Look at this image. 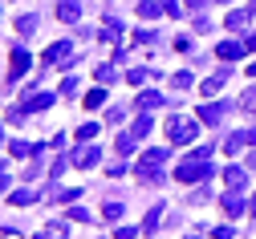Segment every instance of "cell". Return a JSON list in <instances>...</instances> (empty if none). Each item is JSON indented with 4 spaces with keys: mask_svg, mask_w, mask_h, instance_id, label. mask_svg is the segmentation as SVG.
Instances as JSON below:
<instances>
[{
    "mask_svg": "<svg viewBox=\"0 0 256 239\" xmlns=\"http://www.w3.org/2000/svg\"><path fill=\"white\" fill-rule=\"evenodd\" d=\"M150 126H154L150 118H134V126H130V134H134V138L142 142V138H146V134H150Z\"/></svg>",
    "mask_w": 256,
    "mask_h": 239,
    "instance_id": "cell-27",
    "label": "cell"
},
{
    "mask_svg": "<svg viewBox=\"0 0 256 239\" xmlns=\"http://www.w3.org/2000/svg\"><path fill=\"white\" fill-rule=\"evenodd\" d=\"M78 93V77H66V81H61V97H74Z\"/></svg>",
    "mask_w": 256,
    "mask_h": 239,
    "instance_id": "cell-34",
    "label": "cell"
},
{
    "mask_svg": "<svg viewBox=\"0 0 256 239\" xmlns=\"http://www.w3.org/2000/svg\"><path fill=\"white\" fill-rule=\"evenodd\" d=\"M220 207H224V211H228L232 219L248 211V207H244V199H240V191H228V195H224V199H220Z\"/></svg>",
    "mask_w": 256,
    "mask_h": 239,
    "instance_id": "cell-10",
    "label": "cell"
},
{
    "mask_svg": "<svg viewBox=\"0 0 256 239\" xmlns=\"http://www.w3.org/2000/svg\"><path fill=\"white\" fill-rule=\"evenodd\" d=\"M33 239H45V231H41V235H33Z\"/></svg>",
    "mask_w": 256,
    "mask_h": 239,
    "instance_id": "cell-51",
    "label": "cell"
},
{
    "mask_svg": "<svg viewBox=\"0 0 256 239\" xmlns=\"http://www.w3.org/2000/svg\"><path fill=\"white\" fill-rule=\"evenodd\" d=\"M57 20L78 24V20H82V4H78V0H61V4H57Z\"/></svg>",
    "mask_w": 256,
    "mask_h": 239,
    "instance_id": "cell-8",
    "label": "cell"
},
{
    "mask_svg": "<svg viewBox=\"0 0 256 239\" xmlns=\"http://www.w3.org/2000/svg\"><path fill=\"white\" fill-rule=\"evenodd\" d=\"M37 150H41V146H28V142H20V138H16L12 146H8V154H12V158H33Z\"/></svg>",
    "mask_w": 256,
    "mask_h": 239,
    "instance_id": "cell-23",
    "label": "cell"
},
{
    "mask_svg": "<svg viewBox=\"0 0 256 239\" xmlns=\"http://www.w3.org/2000/svg\"><path fill=\"white\" fill-rule=\"evenodd\" d=\"M70 219H78V223H90V219H94V215H90V211H86V207H70Z\"/></svg>",
    "mask_w": 256,
    "mask_h": 239,
    "instance_id": "cell-36",
    "label": "cell"
},
{
    "mask_svg": "<svg viewBox=\"0 0 256 239\" xmlns=\"http://www.w3.org/2000/svg\"><path fill=\"white\" fill-rule=\"evenodd\" d=\"M244 45H248V53H256V37H248V41H244Z\"/></svg>",
    "mask_w": 256,
    "mask_h": 239,
    "instance_id": "cell-46",
    "label": "cell"
},
{
    "mask_svg": "<svg viewBox=\"0 0 256 239\" xmlns=\"http://www.w3.org/2000/svg\"><path fill=\"white\" fill-rule=\"evenodd\" d=\"M167 162V150H142V158H138V166H163Z\"/></svg>",
    "mask_w": 256,
    "mask_h": 239,
    "instance_id": "cell-22",
    "label": "cell"
},
{
    "mask_svg": "<svg viewBox=\"0 0 256 239\" xmlns=\"http://www.w3.org/2000/svg\"><path fill=\"white\" fill-rule=\"evenodd\" d=\"M94 134H98V122H82L78 126V142H90Z\"/></svg>",
    "mask_w": 256,
    "mask_h": 239,
    "instance_id": "cell-29",
    "label": "cell"
},
{
    "mask_svg": "<svg viewBox=\"0 0 256 239\" xmlns=\"http://www.w3.org/2000/svg\"><path fill=\"white\" fill-rule=\"evenodd\" d=\"M28 65H33V57H28V49H24V45H16V49H12V65H8V77L16 81L20 73H28Z\"/></svg>",
    "mask_w": 256,
    "mask_h": 239,
    "instance_id": "cell-6",
    "label": "cell"
},
{
    "mask_svg": "<svg viewBox=\"0 0 256 239\" xmlns=\"http://www.w3.org/2000/svg\"><path fill=\"white\" fill-rule=\"evenodd\" d=\"M228 110H232L228 101H208V106H200V122H204V126H220Z\"/></svg>",
    "mask_w": 256,
    "mask_h": 239,
    "instance_id": "cell-5",
    "label": "cell"
},
{
    "mask_svg": "<svg viewBox=\"0 0 256 239\" xmlns=\"http://www.w3.org/2000/svg\"><path fill=\"white\" fill-rule=\"evenodd\" d=\"M150 77V69H130V73H126V81H130V85H142Z\"/></svg>",
    "mask_w": 256,
    "mask_h": 239,
    "instance_id": "cell-33",
    "label": "cell"
},
{
    "mask_svg": "<svg viewBox=\"0 0 256 239\" xmlns=\"http://www.w3.org/2000/svg\"><path fill=\"white\" fill-rule=\"evenodd\" d=\"M150 41H154L150 28H138V32H134V45H150Z\"/></svg>",
    "mask_w": 256,
    "mask_h": 239,
    "instance_id": "cell-37",
    "label": "cell"
},
{
    "mask_svg": "<svg viewBox=\"0 0 256 239\" xmlns=\"http://www.w3.org/2000/svg\"><path fill=\"white\" fill-rule=\"evenodd\" d=\"M102 219H106V223H118V219H122V203H106V207H102Z\"/></svg>",
    "mask_w": 256,
    "mask_h": 239,
    "instance_id": "cell-28",
    "label": "cell"
},
{
    "mask_svg": "<svg viewBox=\"0 0 256 239\" xmlns=\"http://www.w3.org/2000/svg\"><path fill=\"white\" fill-rule=\"evenodd\" d=\"M216 4H228V0H216Z\"/></svg>",
    "mask_w": 256,
    "mask_h": 239,
    "instance_id": "cell-52",
    "label": "cell"
},
{
    "mask_svg": "<svg viewBox=\"0 0 256 239\" xmlns=\"http://www.w3.org/2000/svg\"><path fill=\"white\" fill-rule=\"evenodd\" d=\"M224 183H228V191H244L248 187V170L244 166H228L224 170Z\"/></svg>",
    "mask_w": 256,
    "mask_h": 239,
    "instance_id": "cell-9",
    "label": "cell"
},
{
    "mask_svg": "<svg viewBox=\"0 0 256 239\" xmlns=\"http://www.w3.org/2000/svg\"><path fill=\"white\" fill-rule=\"evenodd\" d=\"M240 110H248V114H256V85H248V89L240 93Z\"/></svg>",
    "mask_w": 256,
    "mask_h": 239,
    "instance_id": "cell-26",
    "label": "cell"
},
{
    "mask_svg": "<svg viewBox=\"0 0 256 239\" xmlns=\"http://www.w3.org/2000/svg\"><path fill=\"white\" fill-rule=\"evenodd\" d=\"M20 106H24V114H41V110L53 106V93H33L28 101H20Z\"/></svg>",
    "mask_w": 256,
    "mask_h": 239,
    "instance_id": "cell-11",
    "label": "cell"
},
{
    "mask_svg": "<svg viewBox=\"0 0 256 239\" xmlns=\"http://www.w3.org/2000/svg\"><path fill=\"white\" fill-rule=\"evenodd\" d=\"M224 81H228V73H224V69H220V73H212V77L200 85V89H204V97H216V93L224 89Z\"/></svg>",
    "mask_w": 256,
    "mask_h": 239,
    "instance_id": "cell-15",
    "label": "cell"
},
{
    "mask_svg": "<svg viewBox=\"0 0 256 239\" xmlns=\"http://www.w3.org/2000/svg\"><path fill=\"white\" fill-rule=\"evenodd\" d=\"M171 85H175V89H191V73H187V69H179V73L171 77Z\"/></svg>",
    "mask_w": 256,
    "mask_h": 239,
    "instance_id": "cell-32",
    "label": "cell"
},
{
    "mask_svg": "<svg viewBox=\"0 0 256 239\" xmlns=\"http://www.w3.org/2000/svg\"><path fill=\"white\" fill-rule=\"evenodd\" d=\"M183 239H200V235H183Z\"/></svg>",
    "mask_w": 256,
    "mask_h": 239,
    "instance_id": "cell-50",
    "label": "cell"
},
{
    "mask_svg": "<svg viewBox=\"0 0 256 239\" xmlns=\"http://www.w3.org/2000/svg\"><path fill=\"white\" fill-rule=\"evenodd\" d=\"M183 4H187V8H191V12H200V8H204V4H208V0H183Z\"/></svg>",
    "mask_w": 256,
    "mask_h": 239,
    "instance_id": "cell-44",
    "label": "cell"
},
{
    "mask_svg": "<svg viewBox=\"0 0 256 239\" xmlns=\"http://www.w3.org/2000/svg\"><path fill=\"white\" fill-rule=\"evenodd\" d=\"M158 223H163V207H150V211H146V219H142V231H146V235H154V231H158Z\"/></svg>",
    "mask_w": 256,
    "mask_h": 239,
    "instance_id": "cell-20",
    "label": "cell"
},
{
    "mask_svg": "<svg viewBox=\"0 0 256 239\" xmlns=\"http://www.w3.org/2000/svg\"><path fill=\"white\" fill-rule=\"evenodd\" d=\"M49 195H53V199H61V203H74V199H78V195H82V191H78V187H74V191H49Z\"/></svg>",
    "mask_w": 256,
    "mask_h": 239,
    "instance_id": "cell-35",
    "label": "cell"
},
{
    "mask_svg": "<svg viewBox=\"0 0 256 239\" xmlns=\"http://www.w3.org/2000/svg\"><path fill=\"white\" fill-rule=\"evenodd\" d=\"M33 199H37V191H8V203H12V207H28Z\"/></svg>",
    "mask_w": 256,
    "mask_h": 239,
    "instance_id": "cell-24",
    "label": "cell"
},
{
    "mask_svg": "<svg viewBox=\"0 0 256 239\" xmlns=\"http://www.w3.org/2000/svg\"><path fill=\"white\" fill-rule=\"evenodd\" d=\"M248 16H252V12H240V8H232L228 16H224V24H228L232 32H244V28H248Z\"/></svg>",
    "mask_w": 256,
    "mask_h": 239,
    "instance_id": "cell-14",
    "label": "cell"
},
{
    "mask_svg": "<svg viewBox=\"0 0 256 239\" xmlns=\"http://www.w3.org/2000/svg\"><path fill=\"white\" fill-rule=\"evenodd\" d=\"M70 162H74L78 170H90V166H98V162H102V150L82 142V150H74V154H70Z\"/></svg>",
    "mask_w": 256,
    "mask_h": 239,
    "instance_id": "cell-4",
    "label": "cell"
},
{
    "mask_svg": "<svg viewBox=\"0 0 256 239\" xmlns=\"http://www.w3.org/2000/svg\"><path fill=\"white\" fill-rule=\"evenodd\" d=\"M208 195H212L208 187H200V191H191V203H208Z\"/></svg>",
    "mask_w": 256,
    "mask_h": 239,
    "instance_id": "cell-41",
    "label": "cell"
},
{
    "mask_svg": "<svg viewBox=\"0 0 256 239\" xmlns=\"http://www.w3.org/2000/svg\"><path fill=\"white\" fill-rule=\"evenodd\" d=\"M45 61H49V65H57V69H70V65L78 61L74 41H53V45L45 49Z\"/></svg>",
    "mask_w": 256,
    "mask_h": 239,
    "instance_id": "cell-3",
    "label": "cell"
},
{
    "mask_svg": "<svg viewBox=\"0 0 256 239\" xmlns=\"http://www.w3.org/2000/svg\"><path fill=\"white\" fill-rule=\"evenodd\" d=\"M248 215H256V195H252V199H248Z\"/></svg>",
    "mask_w": 256,
    "mask_h": 239,
    "instance_id": "cell-45",
    "label": "cell"
},
{
    "mask_svg": "<svg viewBox=\"0 0 256 239\" xmlns=\"http://www.w3.org/2000/svg\"><path fill=\"white\" fill-rule=\"evenodd\" d=\"M134 179H138L142 187H158V183H163V175H158V166H134Z\"/></svg>",
    "mask_w": 256,
    "mask_h": 239,
    "instance_id": "cell-12",
    "label": "cell"
},
{
    "mask_svg": "<svg viewBox=\"0 0 256 239\" xmlns=\"http://www.w3.org/2000/svg\"><path fill=\"white\" fill-rule=\"evenodd\" d=\"M248 73H252V77H256V61H252V65H248Z\"/></svg>",
    "mask_w": 256,
    "mask_h": 239,
    "instance_id": "cell-49",
    "label": "cell"
},
{
    "mask_svg": "<svg viewBox=\"0 0 256 239\" xmlns=\"http://www.w3.org/2000/svg\"><path fill=\"white\" fill-rule=\"evenodd\" d=\"M138 16L142 20H158V16H163V4H154V0H138Z\"/></svg>",
    "mask_w": 256,
    "mask_h": 239,
    "instance_id": "cell-18",
    "label": "cell"
},
{
    "mask_svg": "<svg viewBox=\"0 0 256 239\" xmlns=\"http://www.w3.org/2000/svg\"><path fill=\"white\" fill-rule=\"evenodd\" d=\"M66 162H70V158H57V162L49 166V179H57V175H61V170H66Z\"/></svg>",
    "mask_w": 256,
    "mask_h": 239,
    "instance_id": "cell-40",
    "label": "cell"
},
{
    "mask_svg": "<svg viewBox=\"0 0 256 239\" xmlns=\"http://www.w3.org/2000/svg\"><path fill=\"white\" fill-rule=\"evenodd\" d=\"M196 134H200V122H191V118H167V138L175 146L196 142Z\"/></svg>",
    "mask_w": 256,
    "mask_h": 239,
    "instance_id": "cell-2",
    "label": "cell"
},
{
    "mask_svg": "<svg viewBox=\"0 0 256 239\" xmlns=\"http://www.w3.org/2000/svg\"><path fill=\"white\" fill-rule=\"evenodd\" d=\"M134 235H138V227H118L114 231V239H134Z\"/></svg>",
    "mask_w": 256,
    "mask_h": 239,
    "instance_id": "cell-39",
    "label": "cell"
},
{
    "mask_svg": "<svg viewBox=\"0 0 256 239\" xmlns=\"http://www.w3.org/2000/svg\"><path fill=\"white\" fill-rule=\"evenodd\" d=\"M248 146H256V130H248Z\"/></svg>",
    "mask_w": 256,
    "mask_h": 239,
    "instance_id": "cell-47",
    "label": "cell"
},
{
    "mask_svg": "<svg viewBox=\"0 0 256 239\" xmlns=\"http://www.w3.org/2000/svg\"><path fill=\"white\" fill-rule=\"evenodd\" d=\"M33 32H37V16H33V12L16 16V37H33Z\"/></svg>",
    "mask_w": 256,
    "mask_h": 239,
    "instance_id": "cell-16",
    "label": "cell"
},
{
    "mask_svg": "<svg viewBox=\"0 0 256 239\" xmlns=\"http://www.w3.org/2000/svg\"><path fill=\"white\" fill-rule=\"evenodd\" d=\"M102 41H110V45H118L122 41V20H114V16H106V24H102V32H98Z\"/></svg>",
    "mask_w": 256,
    "mask_h": 239,
    "instance_id": "cell-13",
    "label": "cell"
},
{
    "mask_svg": "<svg viewBox=\"0 0 256 239\" xmlns=\"http://www.w3.org/2000/svg\"><path fill=\"white\" fill-rule=\"evenodd\" d=\"M106 175H110V179H118V175H126V162H122V158H118V162H110V166H106Z\"/></svg>",
    "mask_w": 256,
    "mask_h": 239,
    "instance_id": "cell-38",
    "label": "cell"
},
{
    "mask_svg": "<svg viewBox=\"0 0 256 239\" xmlns=\"http://www.w3.org/2000/svg\"><path fill=\"white\" fill-rule=\"evenodd\" d=\"M8 183H12V179H8V170H0V195H8Z\"/></svg>",
    "mask_w": 256,
    "mask_h": 239,
    "instance_id": "cell-43",
    "label": "cell"
},
{
    "mask_svg": "<svg viewBox=\"0 0 256 239\" xmlns=\"http://www.w3.org/2000/svg\"><path fill=\"white\" fill-rule=\"evenodd\" d=\"M66 231H70L66 223H49L45 227V239H66Z\"/></svg>",
    "mask_w": 256,
    "mask_h": 239,
    "instance_id": "cell-31",
    "label": "cell"
},
{
    "mask_svg": "<svg viewBox=\"0 0 256 239\" xmlns=\"http://www.w3.org/2000/svg\"><path fill=\"white\" fill-rule=\"evenodd\" d=\"M196 32H212V20L208 16H196Z\"/></svg>",
    "mask_w": 256,
    "mask_h": 239,
    "instance_id": "cell-42",
    "label": "cell"
},
{
    "mask_svg": "<svg viewBox=\"0 0 256 239\" xmlns=\"http://www.w3.org/2000/svg\"><path fill=\"white\" fill-rule=\"evenodd\" d=\"M244 49H248V45H240V41H220V45H216V57H220V61H240Z\"/></svg>",
    "mask_w": 256,
    "mask_h": 239,
    "instance_id": "cell-7",
    "label": "cell"
},
{
    "mask_svg": "<svg viewBox=\"0 0 256 239\" xmlns=\"http://www.w3.org/2000/svg\"><path fill=\"white\" fill-rule=\"evenodd\" d=\"M94 77H98V85H110V81H114V65H98Z\"/></svg>",
    "mask_w": 256,
    "mask_h": 239,
    "instance_id": "cell-30",
    "label": "cell"
},
{
    "mask_svg": "<svg viewBox=\"0 0 256 239\" xmlns=\"http://www.w3.org/2000/svg\"><path fill=\"white\" fill-rule=\"evenodd\" d=\"M134 134H118V142H114V150H118V158H126V154H134Z\"/></svg>",
    "mask_w": 256,
    "mask_h": 239,
    "instance_id": "cell-21",
    "label": "cell"
},
{
    "mask_svg": "<svg viewBox=\"0 0 256 239\" xmlns=\"http://www.w3.org/2000/svg\"><path fill=\"white\" fill-rule=\"evenodd\" d=\"M212 175H216V166H212V146L191 150V154L175 166V179H179V183H204V179H212Z\"/></svg>",
    "mask_w": 256,
    "mask_h": 239,
    "instance_id": "cell-1",
    "label": "cell"
},
{
    "mask_svg": "<svg viewBox=\"0 0 256 239\" xmlns=\"http://www.w3.org/2000/svg\"><path fill=\"white\" fill-rule=\"evenodd\" d=\"M102 101H106V85H98V89H90V93H86V110H98Z\"/></svg>",
    "mask_w": 256,
    "mask_h": 239,
    "instance_id": "cell-25",
    "label": "cell"
},
{
    "mask_svg": "<svg viewBox=\"0 0 256 239\" xmlns=\"http://www.w3.org/2000/svg\"><path fill=\"white\" fill-rule=\"evenodd\" d=\"M248 12H252V16H256V0H248Z\"/></svg>",
    "mask_w": 256,
    "mask_h": 239,
    "instance_id": "cell-48",
    "label": "cell"
},
{
    "mask_svg": "<svg viewBox=\"0 0 256 239\" xmlns=\"http://www.w3.org/2000/svg\"><path fill=\"white\" fill-rule=\"evenodd\" d=\"M158 106H163V93H154V89L138 93V110H158Z\"/></svg>",
    "mask_w": 256,
    "mask_h": 239,
    "instance_id": "cell-17",
    "label": "cell"
},
{
    "mask_svg": "<svg viewBox=\"0 0 256 239\" xmlns=\"http://www.w3.org/2000/svg\"><path fill=\"white\" fill-rule=\"evenodd\" d=\"M244 146H248V130H236V134H232V138H228V142H224V150H228V154H240Z\"/></svg>",
    "mask_w": 256,
    "mask_h": 239,
    "instance_id": "cell-19",
    "label": "cell"
}]
</instances>
